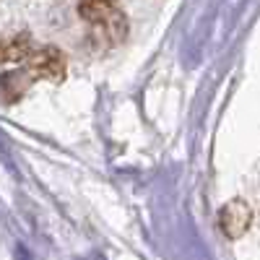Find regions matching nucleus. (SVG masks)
<instances>
[{
  "label": "nucleus",
  "instance_id": "5",
  "mask_svg": "<svg viewBox=\"0 0 260 260\" xmlns=\"http://www.w3.org/2000/svg\"><path fill=\"white\" fill-rule=\"evenodd\" d=\"M34 81V76L24 68L18 73H6L3 76V96H6V104H13L18 96H24V91L29 89V83Z\"/></svg>",
  "mask_w": 260,
  "mask_h": 260
},
{
  "label": "nucleus",
  "instance_id": "4",
  "mask_svg": "<svg viewBox=\"0 0 260 260\" xmlns=\"http://www.w3.org/2000/svg\"><path fill=\"white\" fill-rule=\"evenodd\" d=\"M31 55H34L31 37L26 31H16V34L6 37V42H3V60L8 65H13V62H29Z\"/></svg>",
  "mask_w": 260,
  "mask_h": 260
},
{
  "label": "nucleus",
  "instance_id": "3",
  "mask_svg": "<svg viewBox=\"0 0 260 260\" xmlns=\"http://www.w3.org/2000/svg\"><path fill=\"white\" fill-rule=\"evenodd\" d=\"M216 221H219V229H221V234L226 237V240H240L252 224V208L240 198L226 201L219 208V219Z\"/></svg>",
  "mask_w": 260,
  "mask_h": 260
},
{
  "label": "nucleus",
  "instance_id": "2",
  "mask_svg": "<svg viewBox=\"0 0 260 260\" xmlns=\"http://www.w3.org/2000/svg\"><path fill=\"white\" fill-rule=\"evenodd\" d=\"M26 71L34 78H45V81L60 83L65 78V73H68V60H65L62 50H57V47L50 45V47L34 50V55L26 62Z\"/></svg>",
  "mask_w": 260,
  "mask_h": 260
},
{
  "label": "nucleus",
  "instance_id": "1",
  "mask_svg": "<svg viewBox=\"0 0 260 260\" xmlns=\"http://www.w3.org/2000/svg\"><path fill=\"white\" fill-rule=\"evenodd\" d=\"M78 16L91 26V39L99 50H112L127 37V16L112 3H81Z\"/></svg>",
  "mask_w": 260,
  "mask_h": 260
}]
</instances>
